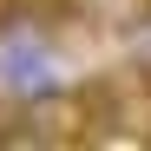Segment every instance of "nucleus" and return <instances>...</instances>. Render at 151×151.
I'll list each match as a JSON object with an SVG mask.
<instances>
[{
	"label": "nucleus",
	"mask_w": 151,
	"mask_h": 151,
	"mask_svg": "<svg viewBox=\"0 0 151 151\" xmlns=\"http://www.w3.org/2000/svg\"><path fill=\"white\" fill-rule=\"evenodd\" d=\"M27 132H33V145H59V138H86V125H92V112H86V92H59V86H40L33 99H27Z\"/></svg>",
	"instance_id": "obj_1"
}]
</instances>
